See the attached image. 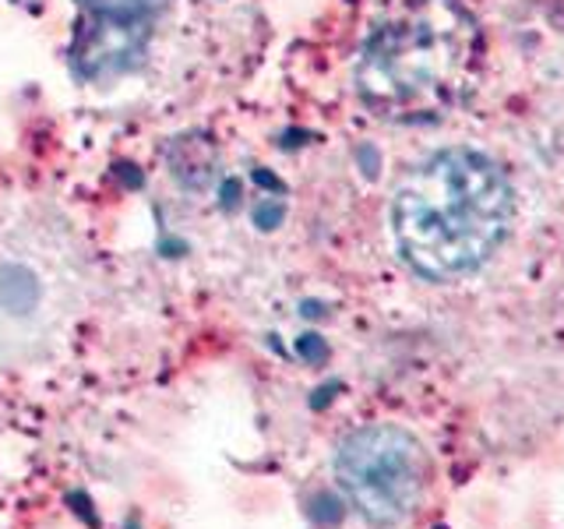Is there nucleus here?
<instances>
[{
    "label": "nucleus",
    "instance_id": "1",
    "mask_svg": "<svg viewBox=\"0 0 564 529\" xmlns=\"http://www.w3.org/2000/svg\"><path fill=\"white\" fill-rule=\"evenodd\" d=\"M511 216L505 170L476 149H445L405 173L392 198V237L416 276L452 282L490 261Z\"/></svg>",
    "mask_w": 564,
    "mask_h": 529
},
{
    "label": "nucleus",
    "instance_id": "6",
    "mask_svg": "<svg viewBox=\"0 0 564 529\" xmlns=\"http://www.w3.org/2000/svg\"><path fill=\"white\" fill-rule=\"evenodd\" d=\"M78 4L88 18H102V22H149L163 8V0H78Z\"/></svg>",
    "mask_w": 564,
    "mask_h": 529
},
{
    "label": "nucleus",
    "instance_id": "3",
    "mask_svg": "<svg viewBox=\"0 0 564 529\" xmlns=\"http://www.w3.org/2000/svg\"><path fill=\"white\" fill-rule=\"evenodd\" d=\"M335 476L346 501L378 526H399L413 516L427 484V452L399 423H367L352 431L335 455Z\"/></svg>",
    "mask_w": 564,
    "mask_h": 529
},
{
    "label": "nucleus",
    "instance_id": "2",
    "mask_svg": "<svg viewBox=\"0 0 564 529\" xmlns=\"http://www.w3.org/2000/svg\"><path fill=\"white\" fill-rule=\"evenodd\" d=\"M480 53V25L458 0H405L360 53V99L384 120L434 123L473 93Z\"/></svg>",
    "mask_w": 564,
    "mask_h": 529
},
{
    "label": "nucleus",
    "instance_id": "8",
    "mask_svg": "<svg viewBox=\"0 0 564 529\" xmlns=\"http://www.w3.org/2000/svg\"><path fill=\"white\" fill-rule=\"evenodd\" d=\"M300 349H304V357H311V360H314V357H322V353H325L322 343H317V335H307V339L300 343Z\"/></svg>",
    "mask_w": 564,
    "mask_h": 529
},
{
    "label": "nucleus",
    "instance_id": "5",
    "mask_svg": "<svg viewBox=\"0 0 564 529\" xmlns=\"http://www.w3.org/2000/svg\"><path fill=\"white\" fill-rule=\"evenodd\" d=\"M149 46V22H102V18H88L75 32V46H70V64L82 78H117L131 71Z\"/></svg>",
    "mask_w": 564,
    "mask_h": 529
},
{
    "label": "nucleus",
    "instance_id": "4",
    "mask_svg": "<svg viewBox=\"0 0 564 529\" xmlns=\"http://www.w3.org/2000/svg\"><path fill=\"white\" fill-rule=\"evenodd\" d=\"M46 229H14L0 237V346H25L46 328L50 276Z\"/></svg>",
    "mask_w": 564,
    "mask_h": 529
},
{
    "label": "nucleus",
    "instance_id": "7",
    "mask_svg": "<svg viewBox=\"0 0 564 529\" xmlns=\"http://www.w3.org/2000/svg\"><path fill=\"white\" fill-rule=\"evenodd\" d=\"M311 519L317 526H335L343 519V501L335 498V494H317V498L311 501Z\"/></svg>",
    "mask_w": 564,
    "mask_h": 529
}]
</instances>
